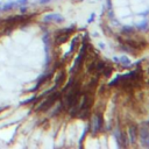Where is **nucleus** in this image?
I'll list each match as a JSON object with an SVG mask.
<instances>
[{"mask_svg": "<svg viewBox=\"0 0 149 149\" xmlns=\"http://www.w3.org/2000/svg\"><path fill=\"white\" fill-rule=\"evenodd\" d=\"M73 31V28H70V29H64V30H61L58 33V35H56V43L57 44H61L63 42H65L69 37V35Z\"/></svg>", "mask_w": 149, "mask_h": 149, "instance_id": "nucleus-3", "label": "nucleus"}, {"mask_svg": "<svg viewBox=\"0 0 149 149\" xmlns=\"http://www.w3.org/2000/svg\"><path fill=\"white\" fill-rule=\"evenodd\" d=\"M129 134H130V137H132V141H135V139H136V128L135 127H133V128H130L129 129Z\"/></svg>", "mask_w": 149, "mask_h": 149, "instance_id": "nucleus-6", "label": "nucleus"}, {"mask_svg": "<svg viewBox=\"0 0 149 149\" xmlns=\"http://www.w3.org/2000/svg\"><path fill=\"white\" fill-rule=\"evenodd\" d=\"M16 5H19V1L17 2H15V1H13V2H7V3H5L3 6H2V8H1V10H10L14 6H16Z\"/></svg>", "mask_w": 149, "mask_h": 149, "instance_id": "nucleus-5", "label": "nucleus"}, {"mask_svg": "<svg viewBox=\"0 0 149 149\" xmlns=\"http://www.w3.org/2000/svg\"><path fill=\"white\" fill-rule=\"evenodd\" d=\"M61 97V93L59 92H57V91H51L50 93H48V98L36 108V111L37 112H44V111H48L54 104H55V101Z\"/></svg>", "mask_w": 149, "mask_h": 149, "instance_id": "nucleus-1", "label": "nucleus"}, {"mask_svg": "<svg viewBox=\"0 0 149 149\" xmlns=\"http://www.w3.org/2000/svg\"><path fill=\"white\" fill-rule=\"evenodd\" d=\"M64 78H65V73L64 72H61L58 76H57V78H56V81H55V86L56 87H58L63 81H64Z\"/></svg>", "mask_w": 149, "mask_h": 149, "instance_id": "nucleus-4", "label": "nucleus"}, {"mask_svg": "<svg viewBox=\"0 0 149 149\" xmlns=\"http://www.w3.org/2000/svg\"><path fill=\"white\" fill-rule=\"evenodd\" d=\"M102 123H104V119H102L101 113H100V112L94 113V116H93V119H92V121H91V126H90L91 132H92L93 134L98 133V132L101 129Z\"/></svg>", "mask_w": 149, "mask_h": 149, "instance_id": "nucleus-2", "label": "nucleus"}]
</instances>
